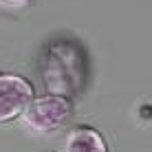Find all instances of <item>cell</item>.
<instances>
[{
	"mask_svg": "<svg viewBox=\"0 0 152 152\" xmlns=\"http://www.w3.org/2000/svg\"><path fill=\"white\" fill-rule=\"evenodd\" d=\"M33 99V86L27 77L0 73V124L18 119Z\"/></svg>",
	"mask_w": 152,
	"mask_h": 152,
	"instance_id": "cell-2",
	"label": "cell"
},
{
	"mask_svg": "<svg viewBox=\"0 0 152 152\" xmlns=\"http://www.w3.org/2000/svg\"><path fill=\"white\" fill-rule=\"evenodd\" d=\"M71 115H73L71 99L60 95H49L31 99V104L20 115V121H22L24 130H29L31 134H49L60 130L71 119Z\"/></svg>",
	"mask_w": 152,
	"mask_h": 152,
	"instance_id": "cell-1",
	"label": "cell"
},
{
	"mask_svg": "<svg viewBox=\"0 0 152 152\" xmlns=\"http://www.w3.org/2000/svg\"><path fill=\"white\" fill-rule=\"evenodd\" d=\"M64 152H108V143L99 130L91 126H77L66 137Z\"/></svg>",
	"mask_w": 152,
	"mask_h": 152,
	"instance_id": "cell-3",
	"label": "cell"
},
{
	"mask_svg": "<svg viewBox=\"0 0 152 152\" xmlns=\"http://www.w3.org/2000/svg\"><path fill=\"white\" fill-rule=\"evenodd\" d=\"M38 0H0L2 7H11V9H27V7H33Z\"/></svg>",
	"mask_w": 152,
	"mask_h": 152,
	"instance_id": "cell-4",
	"label": "cell"
}]
</instances>
